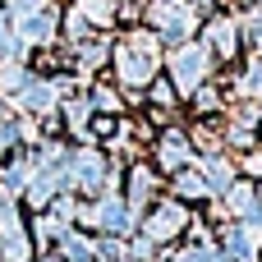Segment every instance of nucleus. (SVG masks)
<instances>
[{
    "mask_svg": "<svg viewBox=\"0 0 262 262\" xmlns=\"http://www.w3.org/2000/svg\"><path fill=\"white\" fill-rule=\"evenodd\" d=\"M203 69H207V51H203V46H184V51L175 55V78H180L184 88H193V78H203Z\"/></svg>",
    "mask_w": 262,
    "mask_h": 262,
    "instance_id": "f257e3e1",
    "label": "nucleus"
}]
</instances>
